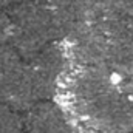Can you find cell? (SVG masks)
I'll return each instance as SVG.
<instances>
[{
  "label": "cell",
  "instance_id": "1",
  "mask_svg": "<svg viewBox=\"0 0 133 133\" xmlns=\"http://www.w3.org/2000/svg\"><path fill=\"white\" fill-rule=\"evenodd\" d=\"M71 133L65 116L51 102L33 105L23 121V133Z\"/></svg>",
  "mask_w": 133,
  "mask_h": 133
},
{
  "label": "cell",
  "instance_id": "2",
  "mask_svg": "<svg viewBox=\"0 0 133 133\" xmlns=\"http://www.w3.org/2000/svg\"><path fill=\"white\" fill-rule=\"evenodd\" d=\"M0 133H23V121L17 111L0 101Z\"/></svg>",
  "mask_w": 133,
  "mask_h": 133
}]
</instances>
